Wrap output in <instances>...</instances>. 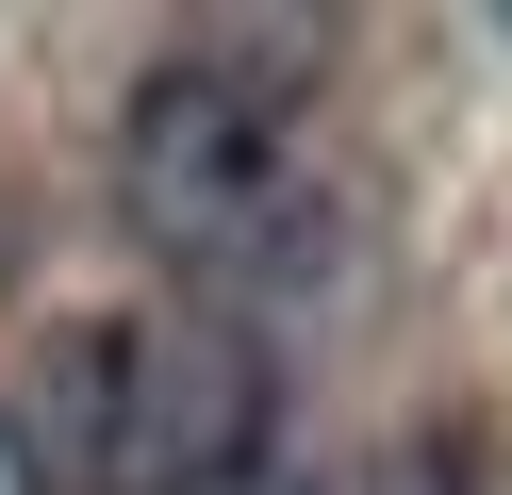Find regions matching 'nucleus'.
Returning <instances> with one entry per match:
<instances>
[{
    "mask_svg": "<svg viewBox=\"0 0 512 495\" xmlns=\"http://www.w3.org/2000/svg\"><path fill=\"white\" fill-rule=\"evenodd\" d=\"M116 231L199 314H298L380 248V149L331 33H182L116 99Z\"/></svg>",
    "mask_w": 512,
    "mask_h": 495,
    "instance_id": "nucleus-1",
    "label": "nucleus"
},
{
    "mask_svg": "<svg viewBox=\"0 0 512 495\" xmlns=\"http://www.w3.org/2000/svg\"><path fill=\"white\" fill-rule=\"evenodd\" d=\"M281 446V347L199 297H83L0 347V495H232Z\"/></svg>",
    "mask_w": 512,
    "mask_h": 495,
    "instance_id": "nucleus-2",
    "label": "nucleus"
},
{
    "mask_svg": "<svg viewBox=\"0 0 512 495\" xmlns=\"http://www.w3.org/2000/svg\"><path fill=\"white\" fill-rule=\"evenodd\" d=\"M17 248H34V215H17V165H0V297H17Z\"/></svg>",
    "mask_w": 512,
    "mask_h": 495,
    "instance_id": "nucleus-3",
    "label": "nucleus"
}]
</instances>
